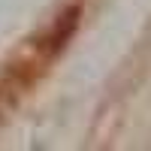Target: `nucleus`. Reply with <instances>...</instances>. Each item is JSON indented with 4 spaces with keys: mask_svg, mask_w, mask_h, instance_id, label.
<instances>
[{
    "mask_svg": "<svg viewBox=\"0 0 151 151\" xmlns=\"http://www.w3.org/2000/svg\"><path fill=\"white\" fill-rule=\"evenodd\" d=\"M76 21H79V9H67L64 15H60V21H58V27H55V33L45 40V48H60L67 40H70V33H73V27H76Z\"/></svg>",
    "mask_w": 151,
    "mask_h": 151,
    "instance_id": "f257e3e1",
    "label": "nucleus"
}]
</instances>
